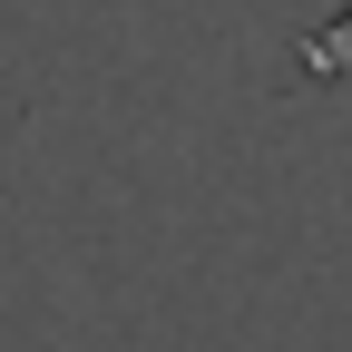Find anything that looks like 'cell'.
Returning <instances> with one entry per match:
<instances>
[{"instance_id": "6da1fadb", "label": "cell", "mask_w": 352, "mask_h": 352, "mask_svg": "<svg viewBox=\"0 0 352 352\" xmlns=\"http://www.w3.org/2000/svg\"><path fill=\"white\" fill-rule=\"evenodd\" d=\"M303 69H314V78H352V10H342L333 30L303 39Z\"/></svg>"}]
</instances>
